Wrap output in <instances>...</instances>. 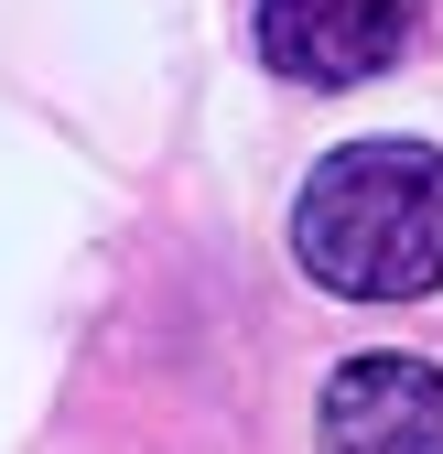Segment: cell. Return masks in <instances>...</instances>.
Listing matches in <instances>:
<instances>
[{
	"mask_svg": "<svg viewBox=\"0 0 443 454\" xmlns=\"http://www.w3.org/2000/svg\"><path fill=\"white\" fill-rule=\"evenodd\" d=\"M314 454H443V368L432 357H346L324 379Z\"/></svg>",
	"mask_w": 443,
	"mask_h": 454,
	"instance_id": "obj_3",
	"label": "cell"
},
{
	"mask_svg": "<svg viewBox=\"0 0 443 454\" xmlns=\"http://www.w3.org/2000/svg\"><path fill=\"white\" fill-rule=\"evenodd\" d=\"M292 260L346 303H422L443 281V152L346 141L292 195Z\"/></svg>",
	"mask_w": 443,
	"mask_h": 454,
	"instance_id": "obj_1",
	"label": "cell"
},
{
	"mask_svg": "<svg viewBox=\"0 0 443 454\" xmlns=\"http://www.w3.org/2000/svg\"><path fill=\"white\" fill-rule=\"evenodd\" d=\"M422 0H260V66L292 87H357L411 43Z\"/></svg>",
	"mask_w": 443,
	"mask_h": 454,
	"instance_id": "obj_2",
	"label": "cell"
}]
</instances>
